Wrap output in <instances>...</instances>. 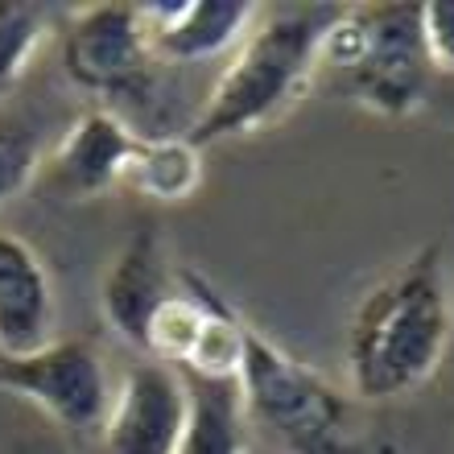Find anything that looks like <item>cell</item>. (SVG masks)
I'll use <instances>...</instances> for the list:
<instances>
[{"mask_svg":"<svg viewBox=\"0 0 454 454\" xmlns=\"http://www.w3.org/2000/svg\"><path fill=\"white\" fill-rule=\"evenodd\" d=\"M318 74L335 79L347 99L384 120L421 112L430 91V59L421 42L418 4L339 9L318 42Z\"/></svg>","mask_w":454,"mask_h":454,"instance_id":"277c9868","label":"cell"},{"mask_svg":"<svg viewBox=\"0 0 454 454\" xmlns=\"http://www.w3.org/2000/svg\"><path fill=\"white\" fill-rule=\"evenodd\" d=\"M50 29H54V21L37 4H0V96H9L29 74Z\"/></svg>","mask_w":454,"mask_h":454,"instance_id":"9a60e30c","label":"cell"},{"mask_svg":"<svg viewBox=\"0 0 454 454\" xmlns=\"http://www.w3.org/2000/svg\"><path fill=\"white\" fill-rule=\"evenodd\" d=\"M0 393L42 409L62 430L99 438L116 388L96 343L50 339L25 356H0Z\"/></svg>","mask_w":454,"mask_h":454,"instance_id":"5b68a950","label":"cell"},{"mask_svg":"<svg viewBox=\"0 0 454 454\" xmlns=\"http://www.w3.org/2000/svg\"><path fill=\"white\" fill-rule=\"evenodd\" d=\"M178 294V277L169 273L166 248L153 223H141L129 236V244L112 256L108 273L99 281V310L104 323L116 331L124 343L145 351V335L153 314Z\"/></svg>","mask_w":454,"mask_h":454,"instance_id":"ba28073f","label":"cell"},{"mask_svg":"<svg viewBox=\"0 0 454 454\" xmlns=\"http://www.w3.org/2000/svg\"><path fill=\"white\" fill-rule=\"evenodd\" d=\"M454 339V289L442 248L426 244L359 298L347 323L351 401L384 405L438 376Z\"/></svg>","mask_w":454,"mask_h":454,"instance_id":"6da1fadb","label":"cell"},{"mask_svg":"<svg viewBox=\"0 0 454 454\" xmlns=\"http://www.w3.org/2000/svg\"><path fill=\"white\" fill-rule=\"evenodd\" d=\"M418 21H421V42H426L430 67L454 74V0L418 4Z\"/></svg>","mask_w":454,"mask_h":454,"instance_id":"e0dca14e","label":"cell"},{"mask_svg":"<svg viewBox=\"0 0 454 454\" xmlns=\"http://www.w3.org/2000/svg\"><path fill=\"white\" fill-rule=\"evenodd\" d=\"M203 298H207V318L191 347V356L182 364V376L211 384H236L239 364H244V326H248V318H239L231 310V301L207 277H203Z\"/></svg>","mask_w":454,"mask_h":454,"instance_id":"5bb4252c","label":"cell"},{"mask_svg":"<svg viewBox=\"0 0 454 454\" xmlns=\"http://www.w3.org/2000/svg\"><path fill=\"white\" fill-rule=\"evenodd\" d=\"M59 326L54 281L29 244L0 231V356H25L46 347Z\"/></svg>","mask_w":454,"mask_h":454,"instance_id":"30bf717a","label":"cell"},{"mask_svg":"<svg viewBox=\"0 0 454 454\" xmlns=\"http://www.w3.org/2000/svg\"><path fill=\"white\" fill-rule=\"evenodd\" d=\"M120 186H129L132 194L161 207L186 203L203 186V149L186 132H178V137H137Z\"/></svg>","mask_w":454,"mask_h":454,"instance_id":"7c38bea8","label":"cell"},{"mask_svg":"<svg viewBox=\"0 0 454 454\" xmlns=\"http://www.w3.org/2000/svg\"><path fill=\"white\" fill-rule=\"evenodd\" d=\"M62 67L74 87L108 104H137L153 91L157 67L137 4L74 9L62 29Z\"/></svg>","mask_w":454,"mask_h":454,"instance_id":"8992f818","label":"cell"},{"mask_svg":"<svg viewBox=\"0 0 454 454\" xmlns=\"http://www.w3.org/2000/svg\"><path fill=\"white\" fill-rule=\"evenodd\" d=\"M157 62H207L248 37L261 4L248 0H157L137 4Z\"/></svg>","mask_w":454,"mask_h":454,"instance_id":"9c48e42d","label":"cell"},{"mask_svg":"<svg viewBox=\"0 0 454 454\" xmlns=\"http://www.w3.org/2000/svg\"><path fill=\"white\" fill-rule=\"evenodd\" d=\"M236 388L248 426L286 454H368L356 401L252 323Z\"/></svg>","mask_w":454,"mask_h":454,"instance_id":"3957f363","label":"cell"},{"mask_svg":"<svg viewBox=\"0 0 454 454\" xmlns=\"http://www.w3.org/2000/svg\"><path fill=\"white\" fill-rule=\"evenodd\" d=\"M42 174V145L25 124L0 120V207L17 203Z\"/></svg>","mask_w":454,"mask_h":454,"instance_id":"2e32d148","label":"cell"},{"mask_svg":"<svg viewBox=\"0 0 454 454\" xmlns=\"http://www.w3.org/2000/svg\"><path fill=\"white\" fill-rule=\"evenodd\" d=\"M339 4L261 9L248 37L231 50L203 112L186 129L199 149L273 129L318 83V37Z\"/></svg>","mask_w":454,"mask_h":454,"instance_id":"7a4b0ae2","label":"cell"},{"mask_svg":"<svg viewBox=\"0 0 454 454\" xmlns=\"http://www.w3.org/2000/svg\"><path fill=\"white\" fill-rule=\"evenodd\" d=\"M191 418V388L178 368L157 359L132 364L112 393L99 442L108 454H178Z\"/></svg>","mask_w":454,"mask_h":454,"instance_id":"52a82bcc","label":"cell"},{"mask_svg":"<svg viewBox=\"0 0 454 454\" xmlns=\"http://www.w3.org/2000/svg\"><path fill=\"white\" fill-rule=\"evenodd\" d=\"M137 132L112 108H91L59 137L50 153V178L71 199H99L120 186Z\"/></svg>","mask_w":454,"mask_h":454,"instance_id":"8fae6325","label":"cell"},{"mask_svg":"<svg viewBox=\"0 0 454 454\" xmlns=\"http://www.w3.org/2000/svg\"><path fill=\"white\" fill-rule=\"evenodd\" d=\"M191 418L178 442V454H252L248 450V418L236 384L191 380Z\"/></svg>","mask_w":454,"mask_h":454,"instance_id":"4fadbf2b","label":"cell"}]
</instances>
